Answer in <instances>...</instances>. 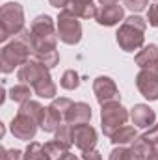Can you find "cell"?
I'll use <instances>...</instances> for the list:
<instances>
[{
	"label": "cell",
	"instance_id": "1",
	"mask_svg": "<svg viewBox=\"0 0 158 160\" xmlns=\"http://www.w3.org/2000/svg\"><path fill=\"white\" fill-rule=\"evenodd\" d=\"M32 54L34 60L41 62L48 69L56 67L60 62V52L56 50L58 43V30L54 26V21L50 15H37L32 24Z\"/></svg>",
	"mask_w": 158,
	"mask_h": 160
},
{
	"label": "cell",
	"instance_id": "2",
	"mask_svg": "<svg viewBox=\"0 0 158 160\" xmlns=\"http://www.w3.org/2000/svg\"><path fill=\"white\" fill-rule=\"evenodd\" d=\"M17 78L22 84H28L37 97L54 99L58 93V88L50 77V69L37 60H28L22 67H19Z\"/></svg>",
	"mask_w": 158,
	"mask_h": 160
},
{
	"label": "cell",
	"instance_id": "3",
	"mask_svg": "<svg viewBox=\"0 0 158 160\" xmlns=\"http://www.w3.org/2000/svg\"><path fill=\"white\" fill-rule=\"evenodd\" d=\"M32 54V32L22 30L9 43H6L0 50V69L4 75L15 71V67H22Z\"/></svg>",
	"mask_w": 158,
	"mask_h": 160
},
{
	"label": "cell",
	"instance_id": "4",
	"mask_svg": "<svg viewBox=\"0 0 158 160\" xmlns=\"http://www.w3.org/2000/svg\"><path fill=\"white\" fill-rule=\"evenodd\" d=\"M145 30H147V21L141 19L140 15H132V17L125 19L116 34L117 45L125 52L140 50L145 41Z\"/></svg>",
	"mask_w": 158,
	"mask_h": 160
},
{
	"label": "cell",
	"instance_id": "5",
	"mask_svg": "<svg viewBox=\"0 0 158 160\" xmlns=\"http://www.w3.org/2000/svg\"><path fill=\"white\" fill-rule=\"evenodd\" d=\"M24 30V9L19 2H6L0 9V41L7 43L9 38Z\"/></svg>",
	"mask_w": 158,
	"mask_h": 160
},
{
	"label": "cell",
	"instance_id": "6",
	"mask_svg": "<svg viewBox=\"0 0 158 160\" xmlns=\"http://www.w3.org/2000/svg\"><path fill=\"white\" fill-rule=\"evenodd\" d=\"M130 118V112L121 104V102H110L104 104L101 110V127L106 138H112L121 127L126 125Z\"/></svg>",
	"mask_w": 158,
	"mask_h": 160
},
{
	"label": "cell",
	"instance_id": "7",
	"mask_svg": "<svg viewBox=\"0 0 158 160\" xmlns=\"http://www.w3.org/2000/svg\"><path fill=\"white\" fill-rule=\"evenodd\" d=\"M56 30H58V39L65 45H78L82 39V24H80L78 17L69 13L67 9L60 13Z\"/></svg>",
	"mask_w": 158,
	"mask_h": 160
},
{
	"label": "cell",
	"instance_id": "8",
	"mask_svg": "<svg viewBox=\"0 0 158 160\" xmlns=\"http://www.w3.org/2000/svg\"><path fill=\"white\" fill-rule=\"evenodd\" d=\"M37 128H39V121L36 118H32L30 114H26V112H21V110L17 112V116L11 119V125H9L11 134L17 140H22V142L34 140Z\"/></svg>",
	"mask_w": 158,
	"mask_h": 160
},
{
	"label": "cell",
	"instance_id": "9",
	"mask_svg": "<svg viewBox=\"0 0 158 160\" xmlns=\"http://www.w3.org/2000/svg\"><path fill=\"white\" fill-rule=\"evenodd\" d=\"M136 88L147 101H158V63L136 75Z\"/></svg>",
	"mask_w": 158,
	"mask_h": 160
},
{
	"label": "cell",
	"instance_id": "10",
	"mask_svg": "<svg viewBox=\"0 0 158 160\" xmlns=\"http://www.w3.org/2000/svg\"><path fill=\"white\" fill-rule=\"evenodd\" d=\"M93 93H95L97 102L101 106L121 101L119 88L116 86L114 78H110V77H97V78L93 80Z\"/></svg>",
	"mask_w": 158,
	"mask_h": 160
},
{
	"label": "cell",
	"instance_id": "11",
	"mask_svg": "<svg viewBox=\"0 0 158 160\" xmlns=\"http://www.w3.org/2000/svg\"><path fill=\"white\" fill-rule=\"evenodd\" d=\"M73 143L82 153L89 151V149H95V145H97V130L89 123L73 127Z\"/></svg>",
	"mask_w": 158,
	"mask_h": 160
},
{
	"label": "cell",
	"instance_id": "12",
	"mask_svg": "<svg viewBox=\"0 0 158 160\" xmlns=\"http://www.w3.org/2000/svg\"><path fill=\"white\" fill-rule=\"evenodd\" d=\"M123 17H125V8L123 6L106 4V6H101L97 9L95 21L101 26H116V24H119V21H123Z\"/></svg>",
	"mask_w": 158,
	"mask_h": 160
},
{
	"label": "cell",
	"instance_id": "13",
	"mask_svg": "<svg viewBox=\"0 0 158 160\" xmlns=\"http://www.w3.org/2000/svg\"><path fill=\"white\" fill-rule=\"evenodd\" d=\"M130 119L134 127L151 128L156 121V114L149 104H134V108L130 110Z\"/></svg>",
	"mask_w": 158,
	"mask_h": 160
},
{
	"label": "cell",
	"instance_id": "14",
	"mask_svg": "<svg viewBox=\"0 0 158 160\" xmlns=\"http://www.w3.org/2000/svg\"><path fill=\"white\" fill-rule=\"evenodd\" d=\"M89 121H91V106L87 102H73V106L69 108L63 123H67L71 127H77V125L89 123Z\"/></svg>",
	"mask_w": 158,
	"mask_h": 160
},
{
	"label": "cell",
	"instance_id": "15",
	"mask_svg": "<svg viewBox=\"0 0 158 160\" xmlns=\"http://www.w3.org/2000/svg\"><path fill=\"white\" fill-rule=\"evenodd\" d=\"M65 9L78 19H95L99 8L95 6V0H69V6Z\"/></svg>",
	"mask_w": 158,
	"mask_h": 160
},
{
	"label": "cell",
	"instance_id": "16",
	"mask_svg": "<svg viewBox=\"0 0 158 160\" xmlns=\"http://www.w3.org/2000/svg\"><path fill=\"white\" fill-rule=\"evenodd\" d=\"M136 65L140 69H145V67H153L158 63V47L156 45H145L141 47V50H138L136 58H134Z\"/></svg>",
	"mask_w": 158,
	"mask_h": 160
},
{
	"label": "cell",
	"instance_id": "17",
	"mask_svg": "<svg viewBox=\"0 0 158 160\" xmlns=\"http://www.w3.org/2000/svg\"><path fill=\"white\" fill-rule=\"evenodd\" d=\"M62 125H63V118H62L52 106H48V108L45 110L43 119H41V130H43V132H56Z\"/></svg>",
	"mask_w": 158,
	"mask_h": 160
},
{
	"label": "cell",
	"instance_id": "18",
	"mask_svg": "<svg viewBox=\"0 0 158 160\" xmlns=\"http://www.w3.org/2000/svg\"><path fill=\"white\" fill-rule=\"evenodd\" d=\"M136 138H138L136 127H132V125H125V127H121L117 132L110 138V142H112L114 145H132Z\"/></svg>",
	"mask_w": 158,
	"mask_h": 160
},
{
	"label": "cell",
	"instance_id": "19",
	"mask_svg": "<svg viewBox=\"0 0 158 160\" xmlns=\"http://www.w3.org/2000/svg\"><path fill=\"white\" fill-rule=\"evenodd\" d=\"M32 88L28 86V84H22V82H19L17 86H13L11 89H9V99L13 101V102H19V104H24V102H28L30 101V97H32Z\"/></svg>",
	"mask_w": 158,
	"mask_h": 160
},
{
	"label": "cell",
	"instance_id": "20",
	"mask_svg": "<svg viewBox=\"0 0 158 160\" xmlns=\"http://www.w3.org/2000/svg\"><path fill=\"white\" fill-rule=\"evenodd\" d=\"M22 160H48L47 153H45V147L37 143V142H30L28 147L24 149L22 153Z\"/></svg>",
	"mask_w": 158,
	"mask_h": 160
},
{
	"label": "cell",
	"instance_id": "21",
	"mask_svg": "<svg viewBox=\"0 0 158 160\" xmlns=\"http://www.w3.org/2000/svg\"><path fill=\"white\" fill-rule=\"evenodd\" d=\"M43 147H45V153H47L48 160H62L67 153H69V149H65V147H63L60 142H56V140L47 142Z\"/></svg>",
	"mask_w": 158,
	"mask_h": 160
},
{
	"label": "cell",
	"instance_id": "22",
	"mask_svg": "<svg viewBox=\"0 0 158 160\" xmlns=\"http://www.w3.org/2000/svg\"><path fill=\"white\" fill-rule=\"evenodd\" d=\"M54 134H56V136H54L56 142H60L65 149H71V145H73V127H71V125L63 123Z\"/></svg>",
	"mask_w": 158,
	"mask_h": 160
},
{
	"label": "cell",
	"instance_id": "23",
	"mask_svg": "<svg viewBox=\"0 0 158 160\" xmlns=\"http://www.w3.org/2000/svg\"><path fill=\"white\" fill-rule=\"evenodd\" d=\"M60 86H62L63 89H69V91L77 89L80 86V75L75 69H67V71L62 75V78H60Z\"/></svg>",
	"mask_w": 158,
	"mask_h": 160
},
{
	"label": "cell",
	"instance_id": "24",
	"mask_svg": "<svg viewBox=\"0 0 158 160\" xmlns=\"http://www.w3.org/2000/svg\"><path fill=\"white\" fill-rule=\"evenodd\" d=\"M62 118L65 121V116H67V112H69V108L73 106V101L71 99H67V97H60V99H54L52 101V104H50Z\"/></svg>",
	"mask_w": 158,
	"mask_h": 160
},
{
	"label": "cell",
	"instance_id": "25",
	"mask_svg": "<svg viewBox=\"0 0 158 160\" xmlns=\"http://www.w3.org/2000/svg\"><path fill=\"white\" fill-rule=\"evenodd\" d=\"M123 6L134 13H140L149 6V0H123Z\"/></svg>",
	"mask_w": 158,
	"mask_h": 160
},
{
	"label": "cell",
	"instance_id": "26",
	"mask_svg": "<svg viewBox=\"0 0 158 160\" xmlns=\"http://www.w3.org/2000/svg\"><path fill=\"white\" fill-rule=\"evenodd\" d=\"M147 22L153 26V28H158V2H155L149 11H147Z\"/></svg>",
	"mask_w": 158,
	"mask_h": 160
},
{
	"label": "cell",
	"instance_id": "27",
	"mask_svg": "<svg viewBox=\"0 0 158 160\" xmlns=\"http://www.w3.org/2000/svg\"><path fill=\"white\" fill-rule=\"evenodd\" d=\"M141 138H143V140H147L149 143H156V142H158V123H155L149 130H145V132L141 134Z\"/></svg>",
	"mask_w": 158,
	"mask_h": 160
},
{
	"label": "cell",
	"instance_id": "28",
	"mask_svg": "<svg viewBox=\"0 0 158 160\" xmlns=\"http://www.w3.org/2000/svg\"><path fill=\"white\" fill-rule=\"evenodd\" d=\"M22 153L19 149H2V160H21Z\"/></svg>",
	"mask_w": 158,
	"mask_h": 160
},
{
	"label": "cell",
	"instance_id": "29",
	"mask_svg": "<svg viewBox=\"0 0 158 160\" xmlns=\"http://www.w3.org/2000/svg\"><path fill=\"white\" fill-rule=\"evenodd\" d=\"M82 160H102V155L97 149H89L82 153Z\"/></svg>",
	"mask_w": 158,
	"mask_h": 160
},
{
	"label": "cell",
	"instance_id": "30",
	"mask_svg": "<svg viewBox=\"0 0 158 160\" xmlns=\"http://www.w3.org/2000/svg\"><path fill=\"white\" fill-rule=\"evenodd\" d=\"M48 2H50V6H54V8L62 9V11L69 6V0H48Z\"/></svg>",
	"mask_w": 158,
	"mask_h": 160
},
{
	"label": "cell",
	"instance_id": "31",
	"mask_svg": "<svg viewBox=\"0 0 158 160\" xmlns=\"http://www.w3.org/2000/svg\"><path fill=\"white\" fill-rule=\"evenodd\" d=\"M62 160H78V158H77V155H71V153H67V155H65Z\"/></svg>",
	"mask_w": 158,
	"mask_h": 160
},
{
	"label": "cell",
	"instance_id": "32",
	"mask_svg": "<svg viewBox=\"0 0 158 160\" xmlns=\"http://www.w3.org/2000/svg\"><path fill=\"white\" fill-rule=\"evenodd\" d=\"M101 6H106V4H117V0H99Z\"/></svg>",
	"mask_w": 158,
	"mask_h": 160
},
{
	"label": "cell",
	"instance_id": "33",
	"mask_svg": "<svg viewBox=\"0 0 158 160\" xmlns=\"http://www.w3.org/2000/svg\"><path fill=\"white\" fill-rule=\"evenodd\" d=\"M155 2H158V0H155Z\"/></svg>",
	"mask_w": 158,
	"mask_h": 160
}]
</instances>
